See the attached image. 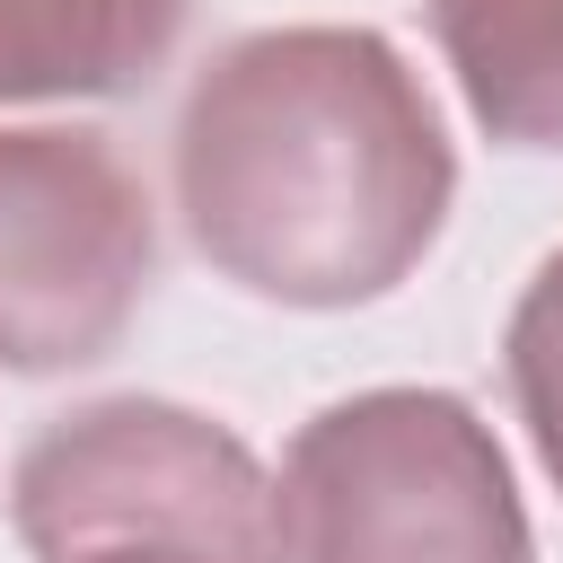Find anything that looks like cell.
<instances>
[{
  "instance_id": "cell-1",
  "label": "cell",
  "mask_w": 563,
  "mask_h": 563,
  "mask_svg": "<svg viewBox=\"0 0 563 563\" xmlns=\"http://www.w3.org/2000/svg\"><path fill=\"white\" fill-rule=\"evenodd\" d=\"M457 194L449 132L369 26L220 44L176 106V211L211 273L282 308L396 290Z\"/></svg>"
},
{
  "instance_id": "cell-2",
  "label": "cell",
  "mask_w": 563,
  "mask_h": 563,
  "mask_svg": "<svg viewBox=\"0 0 563 563\" xmlns=\"http://www.w3.org/2000/svg\"><path fill=\"white\" fill-rule=\"evenodd\" d=\"M273 563H528V510L493 422L449 387L325 405L282 457Z\"/></svg>"
},
{
  "instance_id": "cell-3",
  "label": "cell",
  "mask_w": 563,
  "mask_h": 563,
  "mask_svg": "<svg viewBox=\"0 0 563 563\" xmlns=\"http://www.w3.org/2000/svg\"><path fill=\"white\" fill-rule=\"evenodd\" d=\"M9 510L35 563H273L255 449L167 396H106L35 431Z\"/></svg>"
},
{
  "instance_id": "cell-4",
  "label": "cell",
  "mask_w": 563,
  "mask_h": 563,
  "mask_svg": "<svg viewBox=\"0 0 563 563\" xmlns=\"http://www.w3.org/2000/svg\"><path fill=\"white\" fill-rule=\"evenodd\" d=\"M158 273V211L106 132H0V361L88 369L123 343Z\"/></svg>"
},
{
  "instance_id": "cell-5",
  "label": "cell",
  "mask_w": 563,
  "mask_h": 563,
  "mask_svg": "<svg viewBox=\"0 0 563 563\" xmlns=\"http://www.w3.org/2000/svg\"><path fill=\"white\" fill-rule=\"evenodd\" d=\"M194 0H0V106L141 88Z\"/></svg>"
},
{
  "instance_id": "cell-6",
  "label": "cell",
  "mask_w": 563,
  "mask_h": 563,
  "mask_svg": "<svg viewBox=\"0 0 563 563\" xmlns=\"http://www.w3.org/2000/svg\"><path fill=\"white\" fill-rule=\"evenodd\" d=\"M475 123L510 150H563V0H431Z\"/></svg>"
},
{
  "instance_id": "cell-7",
  "label": "cell",
  "mask_w": 563,
  "mask_h": 563,
  "mask_svg": "<svg viewBox=\"0 0 563 563\" xmlns=\"http://www.w3.org/2000/svg\"><path fill=\"white\" fill-rule=\"evenodd\" d=\"M510 396H519V422L545 457V475L563 484V246L537 264V282L519 290L510 308Z\"/></svg>"
}]
</instances>
